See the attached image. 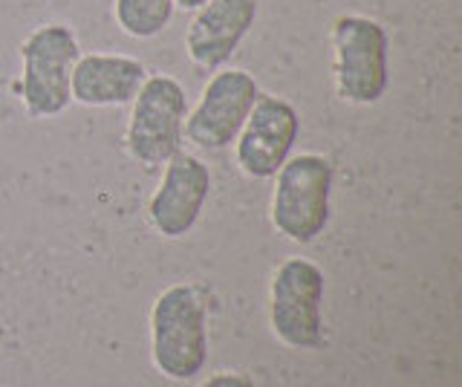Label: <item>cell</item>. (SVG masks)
<instances>
[{"label":"cell","mask_w":462,"mask_h":387,"mask_svg":"<svg viewBox=\"0 0 462 387\" xmlns=\"http://www.w3.org/2000/svg\"><path fill=\"white\" fill-rule=\"evenodd\" d=\"M21 105L29 119H55L72 105L69 73L81 47L64 23L35 26L21 41Z\"/></svg>","instance_id":"obj_4"},{"label":"cell","mask_w":462,"mask_h":387,"mask_svg":"<svg viewBox=\"0 0 462 387\" xmlns=\"http://www.w3.org/2000/svg\"><path fill=\"white\" fill-rule=\"evenodd\" d=\"M151 358L171 382H188L208 362V309L191 283H173L151 307Z\"/></svg>","instance_id":"obj_1"},{"label":"cell","mask_w":462,"mask_h":387,"mask_svg":"<svg viewBox=\"0 0 462 387\" xmlns=\"http://www.w3.org/2000/svg\"><path fill=\"white\" fill-rule=\"evenodd\" d=\"M206 4H208V0H173V6L185 9V12H197V9L206 6Z\"/></svg>","instance_id":"obj_14"},{"label":"cell","mask_w":462,"mask_h":387,"mask_svg":"<svg viewBox=\"0 0 462 387\" xmlns=\"http://www.w3.org/2000/svg\"><path fill=\"white\" fill-rule=\"evenodd\" d=\"M127 119V153L144 168H162L173 153L182 151V131L188 116V102L182 84L173 76H148L139 88Z\"/></svg>","instance_id":"obj_6"},{"label":"cell","mask_w":462,"mask_h":387,"mask_svg":"<svg viewBox=\"0 0 462 387\" xmlns=\"http://www.w3.org/2000/svg\"><path fill=\"white\" fill-rule=\"evenodd\" d=\"M197 387H254V379L240 370H220L211 373L208 379H202Z\"/></svg>","instance_id":"obj_13"},{"label":"cell","mask_w":462,"mask_h":387,"mask_svg":"<svg viewBox=\"0 0 462 387\" xmlns=\"http://www.w3.org/2000/svg\"><path fill=\"white\" fill-rule=\"evenodd\" d=\"M298 136V110L286 98L260 93L235 139L237 168L249 180H272L281 170V165L292 156Z\"/></svg>","instance_id":"obj_8"},{"label":"cell","mask_w":462,"mask_h":387,"mask_svg":"<svg viewBox=\"0 0 462 387\" xmlns=\"http://www.w3.org/2000/svg\"><path fill=\"white\" fill-rule=\"evenodd\" d=\"M274 180L272 203H269V220L274 232L286 240L315 243L327 232L332 208V180L336 170L332 162L321 153H295L281 165Z\"/></svg>","instance_id":"obj_2"},{"label":"cell","mask_w":462,"mask_h":387,"mask_svg":"<svg viewBox=\"0 0 462 387\" xmlns=\"http://www.w3.org/2000/svg\"><path fill=\"white\" fill-rule=\"evenodd\" d=\"M148 78V69L139 59L110 52L79 55L69 73V96L84 107H122L136 98Z\"/></svg>","instance_id":"obj_11"},{"label":"cell","mask_w":462,"mask_h":387,"mask_svg":"<svg viewBox=\"0 0 462 387\" xmlns=\"http://www.w3.org/2000/svg\"><path fill=\"white\" fill-rule=\"evenodd\" d=\"M260 88L252 73L237 67H220L202 88L199 102L188 110L182 136L199 151H226L237 139L245 116L252 113Z\"/></svg>","instance_id":"obj_7"},{"label":"cell","mask_w":462,"mask_h":387,"mask_svg":"<svg viewBox=\"0 0 462 387\" xmlns=\"http://www.w3.org/2000/svg\"><path fill=\"white\" fill-rule=\"evenodd\" d=\"M324 269L310 257H286L269 281V327L289 350L324 344Z\"/></svg>","instance_id":"obj_5"},{"label":"cell","mask_w":462,"mask_h":387,"mask_svg":"<svg viewBox=\"0 0 462 387\" xmlns=\"http://www.w3.org/2000/svg\"><path fill=\"white\" fill-rule=\"evenodd\" d=\"M332 84L344 105L370 107L390 84V41L379 21L341 15L332 21Z\"/></svg>","instance_id":"obj_3"},{"label":"cell","mask_w":462,"mask_h":387,"mask_svg":"<svg viewBox=\"0 0 462 387\" xmlns=\"http://www.w3.org/2000/svg\"><path fill=\"white\" fill-rule=\"evenodd\" d=\"M211 197V170L194 153H173L162 165V180L148 203V220L156 235L180 240L191 235Z\"/></svg>","instance_id":"obj_9"},{"label":"cell","mask_w":462,"mask_h":387,"mask_svg":"<svg viewBox=\"0 0 462 387\" xmlns=\"http://www.w3.org/2000/svg\"><path fill=\"white\" fill-rule=\"evenodd\" d=\"M173 0H116L113 18L119 30L136 41H151L168 30L173 18Z\"/></svg>","instance_id":"obj_12"},{"label":"cell","mask_w":462,"mask_h":387,"mask_svg":"<svg viewBox=\"0 0 462 387\" xmlns=\"http://www.w3.org/2000/svg\"><path fill=\"white\" fill-rule=\"evenodd\" d=\"M257 21V0H208L185 30V52L197 69L214 73L231 61Z\"/></svg>","instance_id":"obj_10"}]
</instances>
